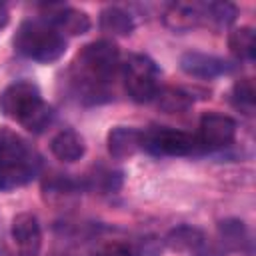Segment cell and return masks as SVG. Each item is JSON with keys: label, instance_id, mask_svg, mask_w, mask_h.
<instances>
[{"label": "cell", "instance_id": "ac0fdd59", "mask_svg": "<svg viewBox=\"0 0 256 256\" xmlns=\"http://www.w3.org/2000/svg\"><path fill=\"white\" fill-rule=\"evenodd\" d=\"M154 100H156L158 108L162 112H168V114H180V112H186L192 106L190 92H186L182 88H174V86L160 88Z\"/></svg>", "mask_w": 256, "mask_h": 256}, {"label": "cell", "instance_id": "5b68a950", "mask_svg": "<svg viewBox=\"0 0 256 256\" xmlns=\"http://www.w3.org/2000/svg\"><path fill=\"white\" fill-rule=\"evenodd\" d=\"M142 148L158 156H190L200 148V142L184 130L156 126L142 132Z\"/></svg>", "mask_w": 256, "mask_h": 256}, {"label": "cell", "instance_id": "6da1fadb", "mask_svg": "<svg viewBox=\"0 0 256 256\" xmlns=\"http://www.w3.org/2000/svg\"><path fill=\"white\" fill-rule=\"evenodd\" d=\"M42 160L16 130L0 126V190L26 186L38 176Z\"/></svg>", "mask_w": 256, "mask_h": 256}, {"label": "cell", "instance_id": "52a82bcc", "mask_svg": "<svg viewBox=\"0 0 256 256\" xmlns=\"http://www.w3.org/2000/svg\"><path fill=\"white\" fill-rule=\"evenodd\" d=\"M234 136H236V122L230 116L208 112L200 118L198 142L202 148H208V150L226 148L228 144L234 142Z\"/></svg>", "mask_w": 256, "mask_h": 256}, {"label": "cell", "instance_id": "9c48e42d", "mask_svg": "<svg viewBox=\"0 0 256 256\" xmlns=\"http://www.w3.org/2000/svg\"><path fill=\"white\" fill-rule=\"evenodd\" d=\"M10 234L18 244L20 256H38L40 246H42V232H40V222L36 214L32 212L16 214L12 218Z\"/></svg>", "mask_w": 256, "mask_h": 256}, {"label": "cell", "instance_id": "d4e9b609", "mask_svg": "<svg viewBox=\"0 0 256 256\" xmlns=\"http://www.w3.org/2000/svg\"><path fill=\"white\" fill-rule=\"evenodd\" d=\"M0 256H12V252H10V248L4 244V242H0Z\"/></svg>", "mask_w": 256, "mask_h": 256}, {"label": "cell", "instance_id": "e0dca14e", "mask_svg": "<svg viewBox=\"0 0 256 256\" xmlns=\"http://www.w3.org/2000/svg\"><path fill=\"white\" fill-rule=\"evenodd\" d=\"M228 48L236 60H252L256 54V34L250 26L234 28L228 34Z\"/></svg>", "mask_w": 256, "mask_h": 256}, {"label": "cell", "instance_id": "8fae6325", "mask_svg": "<svg viewBox=\"0 0 256 256\" xmlns=\"http://www.w3.org/2000/svg\"><path fill=\"white\" fill-rule=\"evenodd\" d=\"M108 154L116 160L132 158L142 148V132L134 126H114L106 136Z\"/></svg>", "mask_w": 256, "mask_h": 256}, {"label": "cell", "instance_id": "44dd1931", "mask_svg": "<svg viewBox=\"0 0 256 256\" xmlns=\"http://www.w3.org/2000/svg\"><path fill=\"white\" fill-rule=\"evenodd\" d=\"M218 232H220L222 242L234 250H238L246 238V228H244V222L240 220H222L218 224Z\"/></svg>", "mask_w": 256, "mask_h": 256}, {"label": "cell", "instance_id": "8992f818", "mask_svg": "<svg viewBox=\"0 0 256 256\" xmlns=\"http://www.w3.org/2000/svg\"><path fill=\"white\" fill-rule=\"evenodd\" d=\"M40 100V88L32 80H16L10 86H6L4 92L0 94V110L8 118L20 122L22 116L30 112Z\"/></svg>", "mask_w": 256, "mask_h": 256}, {"label": "cell", "instance_id": "7c38bea8", "mask_svg": "<svg viewBox=\"0 0 256 256\" xmlns=\"http://www.w3.org/2000/svg\"><path fill=\"white\" fill-rule=\"evenodd\" d=\"M50 152L60 162H76L84 156L86 144H84V138L76 130L64 128L58 134H54V138L50 140Z\"/></svg>", "mask_w": 256, "mask_h": 256}, {"label": "cell", "instance_id": "7402d4cb", "mask_svg": "<svg viewBox=\"0 0 256 256\" xmlns=\"http://www.w3.org/2000/svg\"><path fill=\"white\" fill-rule=\"evenodd\" d=\"M92 256H134V246L120 240L102 242L92 250Z\"/></svg>", "mask_w": 256, "mask_h": 256}, {"label": "cell", "instance_id": "603a6c76", "mask_svg": "<svg viewBox=\"0 0 256 256\" xmlns=\"http://www.w3.org/2000/svg\"><path fill=\"white\" fill-rule=\"evenodd\" d=\"M96 184L102 192H116L122 186V172L120 170H104L102 174H96Z\"/></svg>", "mask_w": 256, "mask_h": 256}, {"label": "cell", "instance_id": "30bf717a", "mask_svg": "<svg viewBox=\"0 0 256 256\" xmlns=\"http://www.w3.org/2000/svg\"><path fill=\"white\" fill-rule=\"evenodd\" d=\"M48 16L46 20L64 36H82L90 30L92 22L90 16L84 10L72 8V6H64V4H48Z\"/></svg>", "mask_w": 256, "mask_h": 256}, {"label": "cell", "instance_id": "ffe728a7", "mask_svg": "<svg viewBox=\"0 0 256 256\" xmlns=\"http://www.w3.org/2000/svg\"><path fill=\"white\" fill-rule=\"evenodd\" d=\"M232 104L238 110H244L246 114H252L254 104H256V90L252 78H242L232 86Z\"/></svg>", "mask_w": 256, "mask_h": 256}, {"label": "cell", "instance_id": "d6986e66", "mask_svg": "<svg viewBox=\"0 0 256 256\" xmlns=\"http://www.w3.org/2000/svg\"><path fill=\"white\" fill-rule=\"evenodd\" d=\"M52 118H54L52 108H50L44 100H40L30 112H26V114L22 116V120H20L18 124H22V126H24L28 132H32V134H42V132L50 126Z\"/></svg>", "mask_w": 256, "mask_h": 256}, {"label": "cell", "instance_id": "4fadbf2b", "mask_svg": "<svg viewBox=\"0 0 256 256\" xmlns=\"http://www.w3.org/2000/svg\"><path fill=\"white\" fill-rule=\"evenodd\" d=\"M164 24L174 30V32H186L202 24V14H200V4H188V2H176L170 4L168 10L164 12Z\"/></svg>", "mask_w": 256, "mask_h": 256}, {"label": "cell", "instance_id": "3957f363", "mask_svg": "<svg viewBox=\"0 0 256 256\" xmlns=\"http://www.w3.org/2000/svg\"><path fill=\"white\" fill-rule=\"evenodd\" d=\"M122 66L126 92L134 102H150L160 90V70L146 54H130Z\"/></svg>", "mask_w": 256, "mask_h": 256}, {"label": "cell", "instance_id": "277c9868", "mask_svg": "<svg viewBox=\"0 0 256 256\" xmlns=\"http://www.w3.org/2000/svg\"><path fill=\"white\" fill-rule=\"evenodd\" d=\"M78 62L92 82H104L120 66V50L112 40H94L78 52Z\"/></svg>", "mask_w": 256, "mask_h": 256}, {"label": "cell", "instance_id": "9a60e30c", "mask_svg": "<svg viewBox=\"0 0 256 256\" xmlns=\"http://www.w3.org/2000/svg\"><path fill=\"white\" fill-rule=\"evenodd\" d=\"M98 24L102 28V32L110 34V36H120V38H126L134 32V20L132 16L118 8V6H106L102 8L100 12V18H98Z\"/></svg>", "mask_w": 256, "mask_h": 256}, {"label": "cell", "instance_id": "cb8c5ba5", "mask_svg": "<svg viewBox=\"0 0 256 256\" xmlns=\"http://www.w3.org/2000/svg\"><path fill=\"white\" fill-rule=\"evenodd\" d=\"M8 18H10L8 8H6L4 4H0V28H4V26L8 24Z\"/></svg>", "mask_w": 256, "mask_h": 256}, {"label": "cell", "instance_id": "5bb4252c", "mask_svg": "<svg viewBox=\"0 0 256 256\" xmlns=\"http://www.w3.org/2000/svg\"><path fill=\"white\" fill-rule=\"evenodd\" d=\"M204 240L206 236L200 228L190 226V224H180L164 236V246L172 252L184 254V252H196L198 248H202Z\"/></svg>", "mask_w": 256, "mask_h": 256}, {"label": "cell", "instance_id": "ba28073f", "mask_svg": "<svg viewBox=\"0 0 256 256\" xmlns=\"http://www.w3.org/2000/svg\"><path fill=\"white\" fill-rule=\"evenodd\" d=\"M180 68L184 74L192 78H200V80H212L232 70L230 62H226L224 58L206 54V52H196V50L184 52L180 56Z\"/></svg>", "mask_w": 256, "mask_h": 256}, {"label": "cell", "instance_id": "7a4b0ae2", "mask_svg": "<svg viewBox=\"0 0 256 256\" xmlns=\"http://www.w3.org/2000/svg\"><path fill=\"white\" fill-rule=\"evenodd\" d=\"M14 48L26 58L50 64L66 52V38L48 20H24L14 36Z\"/></svg>", "mask_w": 256, "mask_h": 256}, {"label": "cell", "instance_id": "2e32d148", "mask_svg": "<svg viewBox=\"0 0 256 256\" xmlns=\"http://www.w3.org/2000/svg\"><path fill=\"white\" fill-rule=\"evenodd\" d=\"M200 14H202V24L224 28L236 20L238 8L232 2H204L200 4Z\"/></svg>", "mask_w": 256, "mask_h": 256}]
</instances>
